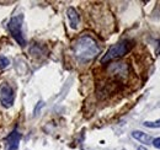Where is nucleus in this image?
<instances>
[{
  "instance_id": "f257e3e1",
  "label": "nucleus",
  "mask_w": 160,
  "mask_h": 150,
  "mask_svg": "<svg viewBox=\"0 0 160 150\" xmlns=\"http://www.w3.org/2000/svg\"><path fill=\"white\" fill-rule=\"evenodd\" d=\"M100 52L99 46L96 42L89 36H82L80 37L75 44H74V53L75 56L82 59V60H89L96 57Z\"/></svg>"
},
{
  "instance_id": "20e7f679",
  "label": "nucleus",
  "mask_w": 160,
  "mask_h": 150,
  "mask_svg": "<svg viewBox=\"0 0 160 150\" xmlns=\"http://www.w3.org/2000/svg\"><path fill=\"white\" fill-rule=\"evenodd\" d=\"M14 100H15V94H14L12 88L9 84L2 82L0 85V102H1V105L5 108H9L12 106Z\"/></svg>"
},
{
  "instance_id": "f03ea898",
  "label": "nucleus",
  "mask_w": 160,
  "mask_h": 150,
  "mask_svg": "<svg viewBox=\"0 0 160 150\" xmlns=\"http://www.w3.org/2000/svg\"><path fill=\"white\" fill-rule=\"evenodd\" d=\"M129 49H131V43L128 41L118 42V43H116V44L110 47L107 53L102 57L101 63H107V62H110L112 59H116V58H120V57L124 56Z\"/></svg>"
},
{
  "instance_id": "39448f33",
  "label": "nucleus",
  "mask_w": 160,
  "mask_h": 150,
  "mask_svg": "<svg viewBox=\"0 0 160 150\" xmlns=\"http://www.w3.org/2000/svg\"><path fill=\"white\" fill-rule=\"evenodd\" d=\"M20 139L21 134L18 132V129L12 131L5 139V150H18Z\"/></svg>"
},
{
  "instance_id": "9b49d317",
  "label": "nucleus",
  "mask_w": 160,
  "mask_h": 150,
  "mask_svg": "<svg viewBox=\"0 0 160 150\" xmlns=\"http://www.w3.org/2000/svg\"><path fill=\"white\" fill-rule=\"evenodd\" d=\"M153 145L157 148V149H160V138H155L153 140Z\"/></svg>"
},
{
  "instance_id": "9d476101",
  "label": "nucleus",
  "mask_w": 160,
  "mask_h": 150,
  "mask_svg": "<svg viewBox=\"0 0 160 150\" xmlns=\"http://www.w3.org/2000/svg\"><path fill=\"white\" fill-rule=\"evenodd\" d=\"M43 105H44V103H43L42 101H40V102L37 103V106L35 107V114H38V112H40V110L42 108V107H43Z\"/></svg>"
},
{
  "instance_id": "f8f14e48",
  "label": "nucleus",
  "mask_w": 160,
  "mask_h": 150,
  "mask_svg": "<svg viewBox=\"0 0 160 150\" xmlns=\"http://www.w3.org/2000/svg\"><path fill=\"white\" fill-rule=\"evenodd\" d=\"M138 150H147V149H145V148H143V147H139V148H138Z\"/></svg>"
},
{
  "instance_id": "7ed1b4c3",
  "label": "nucleus",
  "mask_w": 160,
  "mask_h": 150,
  "mask_svg": "<svg viewBox=\"0 0 160 150\" xmlns=\"http://www.w3.org/2000/svg\"><path fill=\"white\" fill-rule=\"evenodd\" d=\"M22 22H23V16L22 15H16L12 19L10 20L8 27L10 33L12 35V37L15 38V41L20 44V46H25L26 44V39L23 37L22 33Z\"/></svg>"
},
{
  "instance_id": "1a4fd4ad",
  "label": "nucleus",
  "mask_w": 160,
  "mask_h": 150,
  "mask_svg": "<svg viewBox=\"0 0 160 150\" xmlns=\"http://www.w3.org/2000/svg\"><path fill=\"white\" fill-rule=\"evenodd\" d=\"M9 64H10V62H9V59H8V58L0 56V68H1V69H2V68H6Z\"/></svg>"
},
{
  "instance_id": "423d86ee",
  "label": "nucleus",
  "mask_w": 160,
  "mask_h": 150,
  "mask_svg": "<svg viewBox=\"0 0 160 150\" xmlns=\"http://www.w3.org/2000/svg\"><path fill=\"white\" fill-rule=\"evenodd\" d=\"M67 15H68V19H69V22H70V27L72 28H77L78 25H79V15H78L77 10L74 8H68Z\"/></svg>"
},
{
  "instance_id": "6e6552de",
  "label": "nucleus",
  "mask_w": 160,
  "mask_h": 150,
  "mask_svg": "<svg viewBox=\"0 0 160 150\" xmlns=\"http://www.w3.org/2000/svg\"><path fill=\"white\" fill-rule=\"evenodd\" d=\"M144 126L148 128H160V119L155 122H144Z\"/></svg>"
},
{
  "instance_id": "0eeeda50",
  "label": "nucleus",
  "mask_w": 160,
  "mask_h": 150,
  "mask_svg": "<svg viewBox=\"0 0 160 150\" xmlns=\"http://www.w3.org/2000/svg\"><path fill=\"white\" fill-rule=\"evenodd\" d=\"M132 137H133L134 139L139 140L140 143H143V144H150V143L153 142V139H152L150 135H148V134H145V133L139 132V131L133 132V133H132Z\"/></svg>"
}]
</instances>
